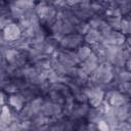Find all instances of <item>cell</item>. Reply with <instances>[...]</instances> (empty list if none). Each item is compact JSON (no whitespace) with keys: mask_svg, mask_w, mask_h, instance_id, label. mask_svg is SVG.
<instances>
[{"mask_svg":"<svg viewBox=\"0 0 131 131\" xmlns=\"http://www.w3.org/2000/svg\"><path fill=\"white\" fill-rule=\"evenodd\" d=\"M35 11L40 21L51 26V24L55 19L57 9L51 4H43L38 2L37 4H35Z\"/></svg>","mask_w":131,"mask_h":131,"instance_id":"cell-1","label":"cell"},{"mask_svg":"<svg viewBox=\"0 0 131 131\" xmlns=\"http://www.w3.org/2000/svg\"><path fill=\"white\" fill-rule=\"evenodd\" d=\"M84 41L83 35L75 32L71 33L68 35L62 36L59 41H58V46L61 49H67V50H75L79 46L82 45V42Z\"/></svg>","mask_w":131,"mask_h":131,"instance_id":"cell-2","label":"cell"},{"mask_svg":"<svg viewBox=\"0 0 131 131\" xmlns=\"http://www.w3.org/2000/svg\"><path fill=\"white\" fill-rule=\"evenodd\" d=\"M40 112L49 119H56L60 115H62V105L55 103L51 100H44Z\"/></svg>","mask_w":131,"mask_h":131,"instance_id":"cell-3","label":"cell"},{"mask_svg":"<svg viewBox=\"0 0 131 131\" xmlns=\"http://www.w3.org/2000/svg\"><path fill=\"white\" fill-rule=\"evenodd\" d=\"M2 34L6 41L13 42L21 37V29H20L18 23L11 21L2 30Z\"/></svg>","mask_w":131,"mask_h":131,"instance_id":"cell-4","label":"cell"},{"mask_svg":"<svg viewBox=\"0 0 131 131\" xmlns=\"http://www.w3.org/2000/svg\"><path fill=\"white\" fill-rule=\"evenodd\" d=\"M98 63H99V58H98V56H97L94 52H92V53L89 55V57H88L87 59H85L84 61H81V62H80V64H81L80 68L83 69V70L85 71V73L90 76V75L93 73V71L97 68Z\"/></svg>","mask_w":131,"mask_h":131,"instance_id":"cell-5","label":"cell"},{"mask_svg":"<svg viewBox=\"0 0 131 131\" xmlns=\"http://www.w3.org/2000/svg\"><path fill=\"white\" fill-rule=\"evenodd\" d=\"M84 42L88 45H93L97 42H102V36L97 29L89 28L88 31L83 35Z\"/></svg>","mask_w":131,"mask_h":131,"instance_id":"cell-6","label":"cell"},{"mask_svg":"<svg viewBox=\"0 0 131 131\" xmlns=\"http://www.w3.org/2000/svg\"><path fill=\"white\" fill-rule=\"evenodd\" d=\"M116 116L119 121H129L131 115V106L129 101L123 103L120 106H115Z\"/></svg>","mask_w":131,"mask_h":131,"instance_id":"cell-7","label":"cell"},{"mask_svg":"<svg viewBox=\"0 0 131 131\" xmlns=\"http://www.w3.org/2000/svg\"><path fill=\"white\" fill-rule=\"evenodd\" d=\"M25 103H26V100L24 99V97L18 92L11 93L8 97V104L14 111L19 112L23 108V106L25 105Z\"/></svg>","mask_w":131,"mask_h":131,"instance_id":"cell-8","label":"cell"},{"mask_svg":"<svg viewBox=\"0 0 131 131\" xmlns=\"http://www.w3.org/2000/svg\"><path fill=\"white\" fill-rule=\"evenodd\" d=\"M85 118L89 123L96 124L103 119V112L98 107H90Z\"/></svg>","mask_w":131,"mask_h":131,"instance_id":"cell-9","label":"cell"},{"mask_svg":"<svg viewBox=\"0 0 131 131\" xmlns=\"http://www.w3.org/2000/svg\"><path fill=\"white\" fill-rule=\"evenodd\" d=\"M13 6H15L17 9L21 10L24 13L29 11V10H32V9H35V2L34 0H15L13 2H10Z\"/></svg>","mask_w":131,"mask_h":131,"instance_id":"cell-10","label":"cell"},{"mask_svg":"<svg viewBox=\"0 0 131 131\" xmlns=\"http://www.w3.org/2000/svg\"><path fill=\"white\" fill-rule=\"evenodd\" d=\"M92 48L90 45L88 44H85V45H81L77 48L76 50V53H77V56H78V59L79 61H84L85 59H87L89 57V55L92 53Z\"/></svg>","mask_w":131,"mask_h":131,"instance_id":"cell-11","label":"cell"},{"mask_svg":"<svg viewBox=\"0 0 131 131\" xmlns=\"http://www.w3.org/2000/svg\"><path fill=\"white\" fill-rule=\"evenodd\" d=\"M12 111L10 108V106L3 104L1 106V111H0V120L2 121V123H4L5 125H9L12 121Z\"/></svg>","mask_w":131,"mask_h":131,"instance_id":"cell-12","label":"cell"},{"mask_svg":"<svg viewBox=\"0 0 131 131\" xmlns=\"http://www.w3.org/2000/svg\"><path fill=\"white\" fill-rule=\"evenodd\" d=\"M43 101L44 100H43V98L41 96H36V97H34L33 99H31V100H29L27 102L29 103L33 114L35 115V114H37V113H39L41 111V106H42Z\"/></svg>","mask_w":131,"mask_h":131,"instance_id":"cell-13","label":"cell"},{"mask_svg":"<svg viewBox=\"0 0 131 131\" xmlns=\"http://www.w3.org/2000/svg\"><path fill=\"white\" fill-rule=\"evenodd\" d=\"M130 30H131V21H130L129 15H124V16H122L121 26H120V32H121L123 35H125V36H129Z\"/></svg>","mask_w":131,"mask_h":131,"instance_id":"cell-14","label":"cell"},{"mask_svg":"<svg viewBox=\"0 0 131 131\" xmlns=\"http://www.w3.org/2000/svg\"><path fill=\"white\" fill-rule=\"evenodd\" d=\"M105 19L101 17V14H94L93 16H91L87 21L89 24V27L90 28H93V29H99V27L103 24Z\"/></svg>","mask_w":131,"mask_h":131,"instance_id":"cell-15","label":"cell"},{"mask_svg":"<svg viewBox=\"0 0 131 131\" xmlns=\"http://www.w3.org/2000/svg\"><path fill=\"white\" fill-rule=\"evenodd\" d=\"M121 19L122 16H107L105 18L106 24L115 31H120V26H121Z\"/></svg>","mask_w":131,"mask_h":131,"instance_id":"cell-16","label":"cell"},{"mask_svg":"<svg viewBox=\"0 0 131 131\" xmlns=\"http://www.w3.org/2000/svg\"><path fill=\"white\" fill-rule=\"evenodd\" d=\"M117 88H118V90H119L121 93H123V94H125V95H128V96H129L130 91H131V84H130V81H128V82H122V83H119Z\"/></svg>","mask_w":131,"mask_h":131,"instance_id":"cell-17","label":"cell"},{"mask_svg":"<svg viewBox=\"0 0 131 131\" xmlns=\"http://www.w3.org/2000/svg\"><path fill=\"white\" fill-rule=\"evenodd\" d=\"M89 28L90 27H89V24L87 20H81V21H79V24L76 25V32L81 35H84L88 31Z\"/></svg>","mask_w":131,"mask_h":131,"instance_id":"cell-18","label":"cell"},{"mask_svg":"<svg viewBox=\"0 0 131 131\" xmlns=\"http://www.w3.org/2000/svg\"><path fill=\"white\" fill-rule=\"evenodd\" d=\"M11 21H13V19H12V17H11V15L9 14V15H3V16H0V30L2 31L9 23H11Z\"/></svg>","mask_w":131,"mask_h":131,"instance_id":"cell-19","label":"cell"},{"mask_svg":"<svg viewBox=\"0 0 131 131\" xmlns=\"http://www.w3.org/2000/svg\"><path fill=\"white\" fill-rule=\"evenodd\" d=\"M96 129L101 130V131H106V130H110V126H108L107 123L102 119V120H100L98 123H96Z\"/></svg>","mask_w":131,"mask_h":131,"instance_id":"cell-20","label":"cell"},{"mask_svg":"<svg viewBox=\"0 0 131 131\" xmlns=\"http://www.w3.org/2000/svg\"><path fill=\"white\" fill-rule=\"evenodd\" d=\"M81 1H82V0H66V4H67V6H69V7H73V6H75V5L80 4Z\"/></svg>","mask_w":131,"mask_h":131,"instance_id":"cell-21","label":"cell"},{"mask_svg":"<svg viewBox=\"0 0 131 131\" xmlns=\"http://www.w3.org/2000/svg\"><path fill=\"white\" fill-rule=\"evenodd\" d=\"M6 101V97H5V94L0 90V106H2Z\"/></svg>","mask_w":131,"mask_h":131,"instance_id":"cell-22","label":"cell"},{"mask_svg":"<svg viewBox=\"0 0 131 131\" xmlns=\"http://www.w3.org/2000/svg\"><path fill=\"white\" fill-rule=\"evenodd\" d=\"M39 3H43V4H51L52 5V0H38Z\"/></svg>","mask_w":131,"mask_h":131,"instance_id":"cell-23","label":"cell"},{"mask_svg":"<svg viewBox=\"0 0 131 131\" xmlns=\"http://www.w3.org/2000/svg\"><path fill=\"white\" fill-rule=\"evenodd\" d=\"M7 1H9V2H13V1H15V0H7Z\"/></svg>","mask_w":131,"mask_h":131,"instance_id":"cell-24","label":"cell"}]
</instances>
